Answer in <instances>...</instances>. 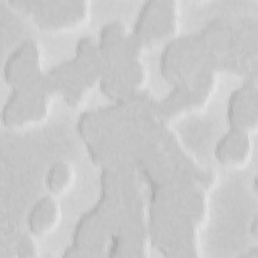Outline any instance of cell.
I'll return each instance as SVG.
<instances>
[{
  "mask_svg": "<svg viewBox=\"0 0 258 258\" xmlns=\"http://www.w3.org/2000/svg\"><path fill=\"white\" fill-rule=\"evenodd\" d=\"M61 219V209L53 196L39 198L29 209L26 226L33 236H47L55 231Z\"/></svg>",
  "mask_w": 258,
  "mask_h": 258,
  "instance_id": "7c38bea8",
  "label": "cell"
},
{
  "mask_svg": "<svg viewBox=\"0 0 258 258\" xmlns=\"http://www.w3.org/2000/svg\"><path fill=\"white\" fill-rule=\"evenodd\" d=\"M75 171L73 167L64 162H54L46 171L44 176V183L49 195L61 196L68 192L74 183Z\"/></svg>",
  "mask_w": 258,
  "mask_h": 258,
  "instance_id": "4fadbf2b",
  "label": "cell"
},
{
  "mask_svg": "<svg viewBox=\"0 0 258 258\" xmlns=\"http://www.w3.org/2000/svg\"><path fill=\"white\" fill-rule=\"evenodd\" d=\"M149 188L147 230L151 245L167 257L199 256V228L208 213V191L190 184Z\"/></svg>",
  "mask_w": 258,
  "mask_h": 258,
  "instance_id": "6da1fadb",
  "label": "cell"
},
{
  "mask_svg": "<svg viewBox=\"0 0 258 258\" xmlns=\"http://www.w3.org/2000/svg\"><path fill=\"white\" fill-rule=\"evenodd\" d=\"M45 74L55 95H60L69 106L78 107L102 78L103 63L97 38L81 37L75 55L53 66Z\"/></svg>",
  "mask_w": 258,
  "mask_h": 258,
  "instance_id": "3957f363",
  "label": "cell"
},
{
  "mask_svg": "<svg viewBox=\"0 0 258 258\" xmlns=\"http://www.w3.org/2000/svg\"><path fill=\"white\" fill-rule=\"evenodd\" d=\"M250 233L252 234V236L257 238V218L256 217L254 218V220L250 226Z\"/></svg>",
  "mask_w": 258,
  "mask_h": 258,
  "instance_id": "5bb4252c",
  "label": "cell"
},
{
  "mask_svg": "<svg viewBox=\"0 0 258 258\" xmlns=\"http://www.w3.org/2000/svg\"><path fill=\"white\" fill-rule=\"evenodd\" d=\"M128 173L119 169H102L100 197L80 216L73 230L72 244L62 256L88 257L107 255L109 244L121 221L125 200L131 190Z\"/></svg>",
  "mask_w": 258,
  "mask_h": 258,
  "instance_id": "7a4b0ae2",
  "label": "cell"
},
{
  "mask_svg": "<svg viewBox=\"0 0 258 258\" xmlns=\"http://www.w3.org/2000/svg\"><path fill=\"white\" fill-rule=\"evenodd\" d=\"M251 153L250 132L231 127L218 139L214 148L216 160L221 165L230 168H238L247 164Z\"/></svg>",
  "mask_w": 258,
  "mask_h": 258,
  "instance_id": "8fae6325",
  "label": "cell"
},
{
  "mask_svg": "<svg viewBox=\"0 0 258 258\" xmlns=\"http://www.w3.org/2000/svg\"><path fill=\"white\" fill-rule=\"evenodd\" d=\"M147 79L140 56L106 68L99 83L101 92L113 102L126 100L143 91Z\"/></svg>",
  "mask_w": 258,
  "mask_h": 258,
  "instance_id": "ba28073f",
  "label": "cell"
},
{
  "mask_svg": "<svg viewBox=\"0 0 258 258\" xmlns=\"http://www.w3.org/2000/svg\"><path fill=\"white\" fill-rule=\"evenodd\" d=\"M179 29V4L173 0H148L136 15L131 34L142 49L176 36Z\"/></svg>",
  "mask_w": 258,
  "mask_h": 258,
  "instance_id": "52a82bcc",
  "label": "cell"
},
{
  "mask_svg": "<svg viewBox=\"0 0 258 258\" xmlns=\"http://www.w3.org/2000/svg\"><path fill=\"white\" fill-rule=\"evenodd\" d=\"M43 73L39 44L33 39H25L6 57L2 77L7 86L14 88L34 80Z\"/></svg>",
  "mask_w": 258,
  "mask_h": 258,
  "instance_id": "9c48e42d",
  "label": "cell"
},
{
  "mask_svg": "<svg viewBox=\"0 0 258 258\" xmlns=\"http://www.w3.org/2000/svg\"><path fill=\"white\" fill-rule=\"evenodd\" d=\"M226 116L231 128L254 131L258 123L257 79L247 78L235 88L227 101Z\"/></svg>",
  "mask_w": 258,
  "mask_h": 258,
  "instance_id": "30bf717a",
  "label": "cell"
},
{
  "mask_svg": "<svg viewBox=\"0 0 258 258\" xmlns=\"http://www.w3.org/2000/svg\"><path fill=\"white\" fill-rule=\"evenodd\" d=\"M216 74L202 73L187 82L171 86V90L163 98L153 99V115L168 123L177 117L202 110L216 90Z\"/></svg>",
  "mask_w": 258,
  "mask_h": 258,
  "instance_id": "8992f818",
  "label": "cell"
},
{
  "mask_svg": "<svg viewBox=\"0 0 258 258\" xmlns=\"http://www.w3.org/2000/svg\"><path fill=\"white\" fill-rule=\"evenodd\" d=\"M9 4L46 32L76 29L87 23L91 16V3L84 0H12Z\"/></svg>",
  "mask_w": 258,
  "mask_h": 258,
  "instance_id": "5b68a950",
  "label": "cell"
},
{
  "mask_svg": "<svg viewBox=\"0 0 258 258\" xmlns=\"http://www.w3.org/2000/svg\"><path fill=\"white\" fill-rule=\"evenodd\" d=\"M53 96L45 72L32 81L11 88L1 109L2 125L16 130L45 121Z\"/></svg>",
  "mask_w": 258,
  "mask_h": 258,
  "instance_id": "277c9868",
  "label": "cell"
}]
</instances>
